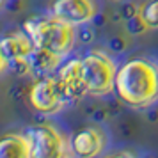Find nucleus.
Listing matches in <instances>:
<instances>
[{
  "instance_id": "f257e3e1",
  "label": "nucleus",
  "mask_w": 158,
  "mask_h": 158,
  "mask_svg": "<svg viewBox=\"0 0 158 158\" xmlns=\"http://www.w3.org/2000/svg\"><path fill=\"white\" fill-rule=\"evenodd\" d=\"M115 93L131 107H149L158 101V66L148 59H131L117 69Z\"/></svg>"
},
{
  "instance_id": "f03ea898",
  "label": "nucleus",
  "mask_w": 158,
  "mask_h": 158,
  "mask_svg": "<svg viewBox=\"0 0 158 158\" xmlns=\"http://www.w3.org/2000/svg\"><path fill=\"white\" fill-rule=\"evenodd\" d=\"M25 32L32 37L36 48L52 52L55 55L64 57L75 44V30L73 25L59 20L55 16L43 20H30L23 25Z\"/></svg>"
},
{
  "instance_id": "7ed1b4c3",
  "label": "nucleus",
  "mask_w": 158,
  "mask_h": 158,
  "mask_svg": "<svg viewBox=\"0 0 158 158\" xmlns=\"http://www.w3.org/2000/svg\"><path fill=\"white\" fill-rule=\"evenodd\" d=\"M82 64V80L85 84L87 94L103 96L115 87V69L114 60L103 52H89L85 57L80 59Z\"/></svg>"
},
{
  "instance_id": "20e7f679",
  "label": "nucleus",
  "mask_w": 158,
  "mask_h": 158,
  "mask_svg": "<svg viewBox=\"0 0 158 158\" xmlns=\"http://www.w3.org/2000/svg\"><path fill=\"white\" fill-rule=\"evenodd\" d=\"M30 142L32 158H64L68 156V144L62 133L48 123L34 124L25 130Z\"/></svg>"
},
{
  "instance_id": "39448f33",
  "label": "nucleus",
  "mask_w": 158,
  "mask_h": 158,
  "mask_svg": "<svg viewBox=\"0 0 158 158\" xmlns=\"http://www.w3.org/2000/svg\"><path fill=\"white\" fill-rule=\"evenodd\" d=\"M29 101L34 110L41 112V114L52 115L60 112L62 107L69 101V98H68L62 84L59 82V78L43 77L30 87Z\"/></svg>"
},
{
  "instance_id": "423d86ee",
  "label": "nucleus",
  "mask_w": 158,
  "mask_h": 158,
  "mask_svg": "<svg viewBox=\"0 0 158 158\" xmlns=\"http://www.w3.org/2000/svg\"><path fill=\"white\" fill-rule=\"evenodd\" d=\"M96 11L94 0H53L52 4L53 16L73 27L91 22L96 16Z\"/></svg>"
},
{
  "instance_id": "0eeeda50",
  "label": "nucleus",
  "mask_w": 158,
  "mask_h": 158,
  "mask_svg": "<svg viewBox=\"0 0 158 158\" xmlns=\"http://www.w3.org/2000/svg\"><path fill=\"white\" fill-rule=\"evenodd\" d=\"M36 50V44L27 32H13L2 37L0 43V57H2V71L7 69V64L20 59H29Z\"/></svg>"
},
{
  "instance_id": "6e6552de",
  "label": "nucleus",
  "mask_w": 158,
  "mask_h": 158,
  "mask_svg": "<svg viewBox=\"0 0 158 158\" xmlns=\"http://www.w3.org/2000/svg\"><path fill=\"white\" fill-rule=\"evenodd\" d=\"M105 149V135L100 128L85 126L78 130L71 140V151L77 158H98Z\"/></svg>"
},
{
  "instance_id": "1a4fd4ad",
  "label": "nucleus",
  "mask_w": 158,
  "mask_h": 158,
  "mask_svg": "<svg viewBox=\"0 0 158 158\" xmlns=\"http://www.w3.org/2000/svg\"><path fill=\"white\" fill-rule=\"evenodd\" d=\"M59 82L62 84L66 94L69 100H77L80 96L87 94L85 84L82 80V64H80V59L75 60H68L60 69H59Z\"/></svg>"
},
{
  "instance_id": "9d476101",
  "label": "nucleus",
  "mask_w": 158,
  "mask_h": 158,
  "mask_svg": "<svg viewBox=\"0 0 158 158\" xmlns=\"http://www.w3.org/2000/svg\"><path fill=\"white\" fill-rule=\"evenodd\" d=\"M0 158H32L27 135L6 133L0 140Z\"/></svg>"
},
{
  "instance_id": "9b49d317",
  "label": "nucleus",
  "mask_w": 158,
  "mask_h": 158,
  "mask_svg": "<svg viewBox=\"0 0 158 158\" xmlns=\"http://www.w3.org/2000/svg\"><path fill=\"white\" fill-rule=\"evenodd\" d=\"M59 60H60V55H55V53H52V52L36 48L29 57L30 71L37 73V75L48 73V71H52L53 68H57Z\"/></svg>"
},
{
  "instance_id": "f8f14e48",
  "label": "nucleus",
  "mask_w": 158,
  "mask_h": 158,
  "mask_svg": "<svg viewBox=\"0 0 158 158\" xmlns=\"http://www.w3.org/2000/svg\"><path fill=\"white\" fill-rule=\"evenodd\" d=\"M137 18L144 30L158 29V0H146L137 11Z\"/></svg>"
},
{
  "instance_id": "ddd939ff",
  "label": "nucleus",
  "mask_w": 158,
  "mask_h": 158,
  "mask_svg": "<svg viewBox=\"0 0 158 158\" xmlns=\"http://www.w3.org/2000/svg\"><path fill=\"white\" fill-rule=\"evenodd\" d=\"M107 158H131V155H128V153H117V155H112V156H107Z\"/></svg>"
},
{
  "instance_id": "4468645a",
  "label": "nucleus",
  "mask_w": 158,
  "mask_h": 158,
  "mask_svg": "<svg viewBox=\"0 0 158 158\" xmlns=\"http://www.w3.org/2000/svg\"><path fill=\"white\" fill-rule=\"evenodd\" d=\"M114 2H119V0H114Z\"/></svg>"
},
{
  "instance_id": "2eb2a0df",
  "label": "nucleus",
  "mask_w": 158,
  "mask_h": 158,
  "mask_svg": "<svg viewBox=\"0 0 158 158\" xmlns=\"http://www.w3.org/2000/svg\"><path fill=\"white\" fill-rule=\"evenodd\" d=\"M64 158H68V156H64Z\"/></svg>"
}]
</instances>
